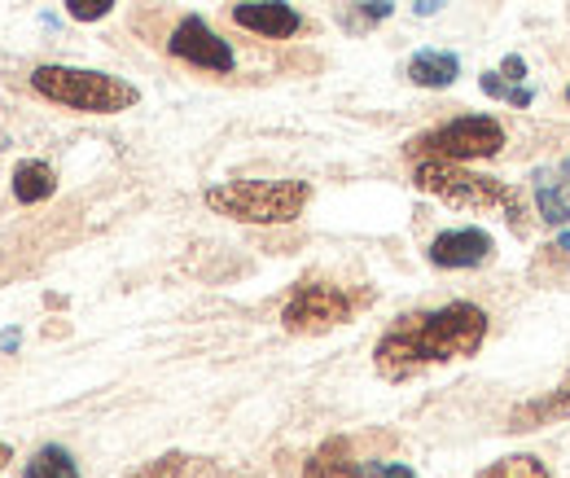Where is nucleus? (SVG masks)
Wrapping results in <instances>:
<instances>
[{
	"label": "nucleus",
	"mask_w": 570,
	"mask_h": 478,
	"mask_svg": "<svg viewBox=\"0 0 570 478\" xmlns=\"http://www.w3.org/2000/svg\"><path fill=\"white\" fill-rule=\"evenodd\" d=\"M483 342H488V312L479 303H443L430 312L400 316L373 347V369L386 382H409L422 369L479 355Z\"/></svg>",
	"instance_id": "f257e3e1"
},
{
	"label": "nucleus",
	"mask_w": 570,
	"mask_h": 478,
	"mask_svg": "<svg viewBox=\"0 0 570 478\" xmlns=\"http://www.w3.org/2000/svg\"><path fill=\"white\" fill-rule=\"evenodd\" d=\"M413 185L439 198L443 206H461V211H504V220L513 224V233H527V220H522V198L497 181V176H483V172H470L465 163H439V158H417L413 163Z\"/></svg>",
	"instance_id": "f03ea898"
},
{
	"label": "nucleus",
	"mask_w": 570,
	"mask_h": 478,
	"mask_svg": "<svg viewBox=\"0 0 570 478\" xmlns=\"http://www.w3.org/2000/svg\"><path fill=\"white\" fill-rule=\"evenodd\" d=\"M203 203L237 224H294L312 203V185L307 181H224L203 194Z\"/></svg>",
	"instance_id": "7ed1b4c3"
},
{
	"label": "nucleus",
	"mask_w": 570,
	"mask_h": 478,
	"mask_svg": "<svg viewBox=\"0 0 570 478\" xmlns=\"http://www.w3.org/2000/svg\"><path fill=\"white\" fill-rule=\"evenodd\" d=\"M31 88L40 97H49L53 106H67L79 115H119V110H132L141 101L137 84L83 67H36L31 70Z\"/></svg>",
	"instance_id": "20e7f679"
},
{
	"label": "nucleus",
	"mask_w": 570,
	"mask_h": 478,
	"mask_svg": "<svg viewBox=\"0 0 570 478\" xmlns=\"http://www.w3.org/2000/svg\"><path fill=\"white\" fill-rule=\"evenodd\" d=\"M368 290H347L334 281H303L294 285V294L285 299L282 325L285 334H325L338 330L347 321H356L360 308H368Z\"/></svg>",
	"instance_id": "39448f33"
},
{
	"label": "nucleus",
	"mask_w": 570,
	"mask_h": 478,
	"mask_svg": "<svg viewBox=\"0 0 570 478\" xmlns=\"http://www.w3.org/2000/svg\"><path fill=\"white\" fill-rule=\"evenodd\" d=\"M504 124L492 115H461L448 119L439 128H430L422 137L409 140V158H439V163H479V158H497L504 149Z\"/></svg>",
	"instance_id": "423d86ee"
},
{
	"label": "nucleus",
	"mask_w": 570,
	"mask_h": 478,
	"mask_svg": "<svg viewBox=\"0 0 570 478\" xmlns=\"http://www.w3.org/2000/svg\"><path fill=\"white\" fill-rule=\"evenodd\" d=\"M167 53L180 58V62H189V67L215 70V75H228L233 70V49L215 36L203 18H180L176 31H171V40H167Z\"/></svg>",
	"instance_id": "0eeeda50"
},
{
	"label": "nucleus",
	"mask_w": 570,
	"mask_h": 478,
	"mask_svg": "<svg viewBox=\"0 0 570 478\" xmlns=\"http://www.w3.org/2000/svg\"><path fill=\"white\" fill-rule=\"evenodd\" d=\"M426 255L434 269H452V273L456 269H483V264H492L497 242L488 228H448L430 242Z\"/></svg>",
	"instance_id": "6e6552de"
},
{
	"label": "nucleus",
	"mask_w": 570,
	"mask_h": 478,
	"mask_svg": "<svg viewBox=\"0 0 570 478\" xmlns=\"http://www.w3.org/2000/svg\"><path fill=\"white\" fill-rule=\"evenodd\" d=\"M233 22L242 31L268 36V40H289L303 27V18L285 0H242V4H233Z\"/></svg>",
	"instance_id": "1a4fd4ad"
},
{
	"label": "nucleus",
	"mask_w": 570,
	"mask_h": 478,
	"mask_svg": "<svg viewBox=\"0 0 570 478\" xmlns=\"http://www.w3.org/2000/svg\"><path fill=\"white\" fill-rule=\"evenodd\" d=\"M531 194H535V206H540L544 224H553V228L570 224V158H562L558 167L535 172Z\"/></svg>",
	"instance_id": "9d476101"
},
{
	"label": "nucleus",
	"mask_w": 570,
	"mask_h": 478,
	"mask_svg": "<svg viewBox=\"0 0 570 478\" xmlns=\"http://www.w3.org/2000/svg\"><path fill=\"white\" fill-rule=\"evenodd\" d=\"M567 417H570V378L558 387V391H549V396H535V400L518 404V409H513V417H509V430L531 435V430L553 426V421H567Z\"/></svg>",
	"instance_id": "9b49d317"
},
{
	"label": "nucleus",
	"mask_w": 570,
	"mask_h": 478,
	"mask_svg": "<svg viewBox=\"0 0 570 478\" xmlns=\"http://www.w3.org/2000/svg\"><path fill=\"white\" fill-rule=\"evenodd\" d=\"M360 461H356V443L347 435H334L325 439L307 461H303V478H356Z\"/></svg>",
	"instance_id": "f8f14e48"
},
{
	"label": "nucleus",
	"mask_w": 570,
	"mask_h": 478,
	"mask_svg": "<svg viewBox=\"0 0 570 478\" xmlns=\"http://www.w3.org/2000/svg\"><path fill=\"white\" fill-rule=\"evenodd\" d=\"M409 84H417V88H448V84H456V75H461V58L456 53H443V49H422V53H413L409 58Z\"/></svg>",
	"instance_id": "ddd939ff"
},
{
	"label": "nucleus",
	"mask_w": 570,
	"mask_h": 478,
	"mask_svg": "<svg viewBox=\"0 0 570 478\" xmlns=\"http://www.w3.org/2000/svg\"><path fill=\"white\" fill-rule=\"evenodd\" d=\"M53 194H58V176H53L49 163L27 158V163L13 167V198H18L22 206L45 203V198H53Z\"/></svg>",
	"instance_id": "4468645a"
},
{
	"label": "nucleus",
	"mask_w": 570,
	"mask_h": 478,
	"mask_svg": "<svg viewBox=\"0 0 570 478\" xmlns=\"http://www.w3.org/2000/svg\"><path fill=\"white\" fill-rule=\"evenodd\" d=\"M22 478H79V466H75V457L62 443H45V448L27 461Z\"/></svg>",
	"instance_id": "2eb2a0df"
},
{
	"label": "nucleus",
	"mask_w": 570,
	"mask_h": 478,
	"mask_svg": "<svg viewBox=\"0 0 570 478\" xmlns=\"http://www.w3.org/2000/svg\"><path fill=\"white\" fill-rule=\"evenodd\" d=\"M474 478H553V475H549V466H544L540 457H531V452H513V457L492 461L488 470H479Z\"/></svg>",
	"instance_id": "dca6fc26"
},
{
	"label": "nucleus",
	"mask_w": 570,
	"mask_h": 478,
	"mask_svg": "<svg viewBox=\"0 0 570 478\" xmlns=\"http://www.w3.org/2000/svg\"><path fill=\"white\" fill-rule=\"evenodd\" d=\"M483 92H488V97H497V101H509V106H531V101H535V92H531V88H522V84L504 79L500 70H488V75H483Z\"/></svg>",
	"instance_id": "f3484780"
},
{
	"label": "nucleus",
	"mask_w": 570,
	"mask_h": 478,
	"mask_svg": "<svg viewBox=\"0 0 570 478\" xmlns=\"http://www.w3.org/2000/svg\"><path fill=\"white\" fill-rule=\"evenodd\" d=\"M185 470H189V457L185 452H163V457L145 461L137 470H128L124 478H180Z\"/></svg>",
	"instance_id": "a211bd4d"
},
{
	"label": "nucleus",
	"mask_w": 570,
	"mask_h": 478,
	"mask_svg": "<svg viewBox=\"0 0 570 478\" xmlns=\"http://www.w3.org/2000/svg\"><path fill=\"white\" fill-rule=\"evenodd\" d=\"M119 0H67V13L75 22H101Z\"/></svg>",
	"instance_id": "6ab92c4d"
},
{
	"label": "nucleus",
	"mask_w": 570,
	"mask_h": 478,
	"mask_svg": "<svg viewBox=\"0 0 570 478\" xmlns=\"http://www.w3.org/2000/svg\"><path fill=\"white\" fill-rule=\"evenodd\" d=\"M356 478H417V470L400 466V461H360Z\"/></svg>",
	"instance_id": "aec40b11"
},
{
	"label": "nucleus",
	"mask_w": 570,
	"mask_h": 478,
	"mask_svg": "<svg viewBox=\"0 0 570 478\" xmlns=\"http://www.w3.org/2000/svg\"><path fill=\"white\" fill-rule=\"evenodd\" d=\"M500 75H504V79H513V84H522V79H527V62H522L518 53H509V58L500 62Z\"/></svg>",
	"instance_id": "412c9836"
},
{
	"label": "nucleus",
	"mask_w": 570,
	"mask_h": 478,
	"mask_svg": "<svg viewBox=\"0 0 570 478\" xmlns=\"http://www.w3.org/2000/svg\"><path fill=\"white\" fill-rule=\"evenodd\" d=\"M360 13H364V22H382V18H391V0H368V4H360Z\"/></svg>",
	"instance_id": "4be33fe9"
},
{
	"label": "nucleus",
	"mask_w": 570,
	"mask_h": 478,
	"mask_svg": "<svg viewBox=\"0 0 570 478\" xmlns=\"http://www.w3.org/2000/svg\"><path fill=\"white\" fill-rule=\"evenodd\" d=\"M439 4H443V0H417V4H413V9H417V13H422V18H430V13H439Z\"/></svg>",
	"instance_id": "5701e85b"
},
{
	"label": "nucleus",
	"mask_w": 570,
	"mask_h": 478,
	"mask_svg": "<svg viewBox=\"0 0 570 478\" xmlns=\"http://www.w3.org/2000/svg\"><path fill=\"white\" fill-rule=\"evenodd\" d=\"M9 461H13V448H9V443H0V470H4Z\"/></svg>",
	"instance_id": "b1692460"
},
{
	"label": "nucleus",
	"mask_w": 570,
	"mask_h": 478,
	"mask_svg": "<svg viewBox=\"0 0 570 478\" xmlns=\"http://www.w3.org/2000/svg\"><path fill=\"white\" fill-rule=\"evenodd\" d=\"M567 106H570V84H567Z\"/></svg>",
	"instance_id": "393cba45"
}]
</instances>
